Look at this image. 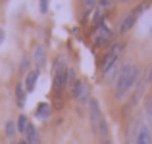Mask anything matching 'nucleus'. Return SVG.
Listing matches in <instances>:
<instances>
[{"mask_svg": "<svg viewBox=\"0 0 152 144\" xmlns=\"http://www.w3.org/2000/svg\"><path fill=\"white\" fill-rule=\"evenodd\" d=\"M123 48H125V44H123L121 41H115L114 44L110 46V50L104 54V58L100 60V65H98V71H100V77H104V75L108 73V71L112 69V67L115 65V63L119 62V58H121V52Z\"/></svg>", "mask_w": 152, "mask_h": 144, "instance_id": "f03ea898", "label": "nucleus"}, {"mask_svg": "<svg viewBox=\"0 0 152 144\" xmlns=\"http://www.w3.org/2000/svg\"><path fill=\"white\" fill-rule=\"evenodd\" d=\"M14 94H15V104H18L19 108H23V106H25V98H27V90H25V87H23L21 81L15 85Z\"/></svg>", "mask_w": 152, "mask_h": 144, "instance_id": "2eb2a0df", "label": "nucleus"}, {"mask_svg": "<svg viewBox=\"0 0 152 144\" xmlns=\"http://www.w3.org/2000/svg\"><path fill=\"white\" fill-rule=\"evenodd\" d=\"M137 144H152V129L146 125V121H142L141 129L137 135Z\"/></svg>", "mask_w": 152, "mask_h": 144, "instance_id": "9b49d317", "label": "nucleus"}, {"mask_svg": "<svg viewBox=\"0 0 152 144\" xmlns=\"http://www.w3.org/2000/svg\"><path fill=\"white\" fill-rule=\"evenodd\" d=\"M142 121H145V115L142 111H139L137 115L127 121V127H125V144H137V135H139V129H141Z\"/></svg>", "mask_w": 152, "mask_h": 144, "instance_id": "6e6552de", "label": "nucleus"}, {"mask_svg": "<svg viewBox=\"0 0 152 144\" xmlns=\"http://www.w3.org/2000/svg\"><path fill=\"white\" fill-rule=\"evenodd\" d=\"M150 6V2L148 0H145V2H141V4H137L135 8H131L129 12H127L125 15L121 17V21H119V27H118V33L119 35H125V33H129L131 29L135 27V23H137V19L141 17V14L146 10V8Z\"/></svg>", "mask_w": 152, "mask_h": 144, "instance_id": "7ed1b4c3", "label": "nucleus"}, {"mask_svg": "<svg viewBox=\"0 0 152 144\" xmlns=\"http://www.w3.org/2000/svg\"><path fill=\"white\" fill-rule=\"evenodd\" d=\"M114 2H115V0H98L96 8H98V10H102V12H108L112 6H114Z\"/></svg>", "mask_w": 152, "mask_h": 144, "instance_id": "aec40b11", "label": "nucleus"}, {"mask_svg": "<svg viewBox=\"0 0 152 144\" xmlns=\"http://www.w3.org/2000/svg\"><path fill=\"white\" fill-rule=\"evenodd\" d=\"M2 41H4V31L0 29V44H2Z\"/></svg>", "mask_w": 152, "mask_h": 144, "instance_id": "a878e982", "label": "nucleus"}, {"mask_svg": "<svg viewBox=\"0 0 152 144\" xmlns=\"http://www.w3.org/2000/svg\"><path fill=\"white\" fill-rule=\"evenodd\" d=\"M71 96L77 100V104H79V108H81V110L89 108V102H91V87L87 85V81L77 79V83H75V87H73V92H71Z\"/></svg>", "mask_w": 152, "mask_h": 144, "instance_id": "0eeeda50", "label": "nucleus"}, {"mask_svg": "<svg viewBox=\"0 0 152 144\" xmlns=\"http://www.w3.org/2000/svg\"><path fill=\"white\" fill-rule=\"evenodd\" d=\"M52 115V104L50 102H41L37 108H35V117H39V119H48Z\"/></svg>", "mask_w": 152, "mask_h": 144, "instance_id": "f8f14e48", "label": "nucleus"}, {"mask_svg": "<svg viewBox=\"0 0 152 144\" xmlns=\"http://www.w3.org/2000/svg\"><path fill=\"white\" fill-rule=\"evenodd\" d=\"M146 85H148V79H146V75H141V79H139L137 87L133 89V92L127 96V104L123 106V115H131L135 110H137V106H139V102H141V98L145 96Z\"/></svg>", "mask_w": 152, "mask_h": 144, "instance_id": "20e7f679", "label": "nucleus"}, {"mask_svg": "<svg viewBox=\"0 0 152 144\" xmlns=\"http://www.w3.org/2000/svg\"><path fill=\"white\" fill-rule=\"evenodd\" d=\"M139 79H141V65L139 63H125V65H121L118 77L114 81V98L125 100L137 87Z\"/></svg>", "mask_w": 152, "mask_h": 144, "instance_id": "f257e3e1", "label": "nucleus"}, {"mask_svg": "<svg viewBox=\"0 0 152 144\" xmlns=\"http://www.w3.org/2000/svg\"><path fill=\"white\" fill-rule=\"evenodd\" d=\"M75 83H77V77H75V69L73 67H69L67 69V81H66V92H73V87H75Z\"/></svg>", "mask_w": 152, "mask_h": 144, "instance_id": "f3484780", "label": "nucleus"}, {"mask_svg": "<svg viewBox=\"0 0 152 144\" xmlns=\"http://www.w3.org/2000/svg\"><path fill=\"white\" fill-rule=\"evenodd\" d=\"M146 79H148V83H152V65H150V69H148V73H146Z\"/></svg>", "mask_w": 152, "mask_h": 144, "instance_id": "b1692460", "label": "nucleus"}, {"mask_svg": "<svg viewBox=\"0 0 152 144\" xmlns=\"http://www.w3.org/2000/svg\"><path fill=\"white\" fill-rule=\"evenodd\" d=\"M39 75H41V69L39 67H31L25 75V81H23V87H25L27 92H33L35 87H37V81H39Z\"/></svg>", "mask_w": 152, "mask_h": 144, "instance_id": "1a4fd4ad", "label": "nucleus"}, {"mask_svg": "<svg viewBox=\"0 0 152 144\" xmlns=\"http://www.w3.org/2000/svg\"><path fill=\"white\" fill-rule=\"evenodd\" d=\"M29 56H23V60H21V65H19V71H21V73H27V71H29Z\"/></svg>", "mask_w": 152, "mask_h": 144, "instance_id": "412c9836", "label": "nucleus"}, {"mask_svg": "<svg viewBox=\"0 0 152 144\" xmlns=\"http://www.w3.org/2000/svg\"><path fill=\"white\" fill-rule=\"evenodd\" d=\"M25 140L29 144H41V133H39V129L33 125V123H29V127H27V133H25Z\"/></svg>", "mask_w": 152, "mask_h": 144, "instance_id": "4468645a", "label": "nucleus"}, {"mask_svg": "<svg viewBox=\"0 0 152 144\" xmlns=\"http://www.w3.org/2000/svg\"><path fill=\"white\" fill-rule=\"evenodd\" d=\"M118 2H127V0H118Z\"/></svg>", "mask_w": 152, "mask_h": 144, "instance_id": "bb28decb", "label": "nucleus"}, {"mask_svg": "<svg viewBox=\"0 0 152 144\" xmlns=\"http://www.w3.org/2000/svg\"><path fill=\"white\" fill-rule=\"evenodd\" d=\"M100 144H114V142H112V138H106V140H102Z\"/></svg>", "mask_w": 152, "mask_h": 144, "instance_id": "393cba45", "label": "nucleus"}, {"mask_svg": "<svg viewBox=\"0 0 152 144\" xmlns=\"http://www.w3.org/2000/svg\"><path fill=\"white\" fill-rule=\"evenodd\" d=\"M33 63H35V67H39V69H42V67L46 65V50H45L42 44H39L33 50Z\"/></svg>", "mask_w": 152, "mask_h": 144, "instance_id": "9d476101", "label": "nucleus"}, {"mask_svg": "<svg viewBox=\"0 0 152 144\" xmlns=\"http://www.w3.org/2000/svg\"><path fill=\"white\" fill-rule=\"evenodd\" d=\"M29 117H27L25 113H21L18 117V121H15V127H18V133L19 135H23V137H25V133H27V127H29Z\"/></svg>", "mask_w": 152, "mask_h": 144, "instance_id": "dca6fc26", "label": "nucleus"}, {"mask_svg": "<svg viewBox=\"0 0 152 144\" xmlns=\"http://www.w3.org/2000/svg\"><path fill=\"white\" fill-rule=\"evenodd\" d=\"M48 2L50 0H41V14H46V12H48Z\"/></svg>", "mask_w": 152, "mask_h": 144, "instance_id": "4be33fe9", "label": "nucleus"}, {"mask_svg": "<svg viewBox=\"0 0 152 144\" xmlns=\"http://www.w3.org/2000/svg\"><path fill=\"white\" fill-rule=\"evenodd\" d=\"M89 121H91V129H93L94 135L100 133V127L104 123V115H102V110H100V102L96 98H91L89 102Z\"/></svg>", "mask_w": 152, "mask_h": 144, "instance_id": "423d86ee", "label": "nucleus"}, {"mask_svg": "<svg viewBox=\"0 0 152 144\" xmlns=\"http://www.w3.org/2000/svg\"><path fill=\"white\" fill-rule=\"evenodd\" d=\"M114 31L110 29V27L106 25V23H102V25H98L96 29L93 31V46L94 48H104V46H112L114 44Z\"/></svg>", "mask_w": 152, "mask_h": 144, "instance_id": "39448f33", "label": "nucleus"}, {"mask_svg": "<svg viewBox=\"0 0 152 144\" xmlns=\"http://www.w3.org/2000/svg\"><path fill=\"white\" fill-rule=\"evenodd\" d=\"M10 144H29V142H27L25 138H19V140H15V138H14V140H12Z\"/></svg>", "mask_w": 152, "mask_h": 144, "instance_id": "5701e85b", "label": "nucleus"}, {"mask_svg": "<svg viewBox=\"0 0 152 144\" xmlns=\"http://www.w3.org/2000/svg\"><path fill=\"white\" fill-rule=\"evenodd\" d=\"M96 4H98V0H81V8H83V14H85V15L93 14V12L96 10Z\"/></svg>", "mask_w": 152, "mask_h": 144, "instance_id": "a211bd4d", "label": "nucleus"}, {"mask_svg": "<svg viewBox=\"0 0 152 144\" xmlns=\"http://www.w3.org/2000/svg\"><path fill=\"white\" fill-rule=\"evenodd\" d=\"M142 115H145L146 125L152 129V94L145 96V102H142Z\"/></svg>", "mask_w": 152, "mask_h": 144, "instance_id": "ddd939ff", "label": "nucleus"}, {"mask_svg": "<svg viewBox=\"0 0 152 144\" xmlns=\"http://www.w3.org/2000/svg\"><path fill=\"white\" fill-rule=\"evenodd\" d=\"M15 133H18V127H15V121H6V137L10 140H14Z\"/></svg>", "mask_w": 152, "mask_h": 144, "instance_id": "6ab92c4d", "label": "nucleus"}]
</instances>
